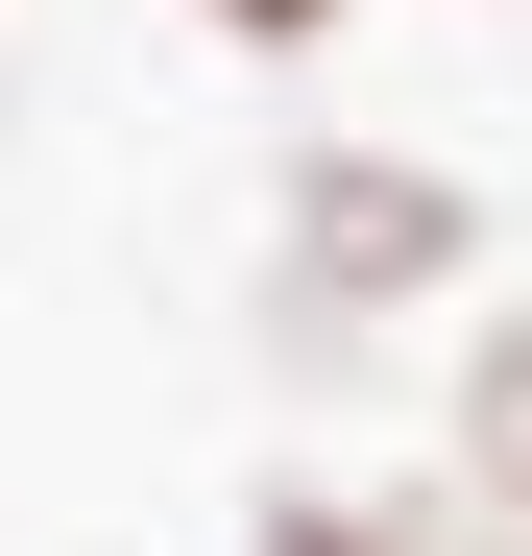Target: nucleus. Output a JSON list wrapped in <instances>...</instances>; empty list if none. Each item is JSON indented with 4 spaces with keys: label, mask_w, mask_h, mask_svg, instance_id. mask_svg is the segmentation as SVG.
<instances>
[{
    "label": "nucleus",
    "mask_w": 532,
    "mask_h": 556,
    "mask_svg": "<svg viewBox=\"0 0 532 556\" xmlns=\"http://www.w3.org/2000/svg\"><path fill=\"white\" fill-rule=\"evenodd\" d=\"M484 291V194L435 146H291V194H266V339L291 363H364L388 315Z\"/></svg>",
    "instance_id": "f257e3e1"
},
{
    "label": "nucleus",
    "mask_w": 532,
    "mask_h": 556,
    "mask_svg": "<svg viewBox=\"0 0 532 556\" xmlns=\"http://www.w3.org/2000/svg\"><path fill=\"white\" fill-rule=\"evenodd\" d=\"M242 556H508V532H484L460 484H435V508H388V484H266Z\"/></svg>",
    "instance_id": "f03ea898"
},
{
    "label": "nucleus",
    "mask_w": 532,
    "mask_h": 556,
    "mask_svg": "<svg viewBox=\"0 0 532 556\" xmlns=\"http://www.w3.org/2000/svg\"><path fill=\"white\" fill-rule=\"evenodd\" d=\"M460 508L532 556V315H484V339H460Z\"/></svg>",
    "instance_id": "7ed1b4c3"
},
{
    "label": "nucleus",
    "mask_w": 532,
    "mask_h": 556,
    "mask_svg": "<svg viewBox=\"0 0 532 556\" xmlns=\"http://www.w3.org/2000/svg\"><path fill=\"white\" fill-rule=\"evenodd\" d=\"M194 25H218V49H339L364 0H194Z\"/></svg>",
    "instance_id": "20e7f679"
}]
</instances>
